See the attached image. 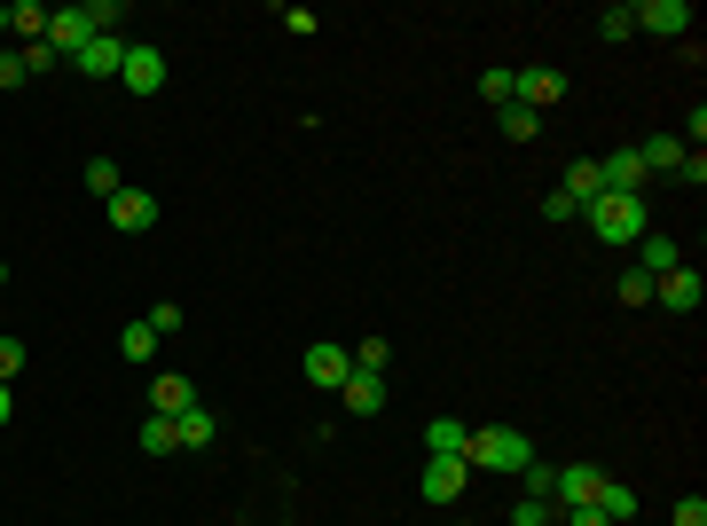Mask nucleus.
<instances>
[{
	"instance_id": "1",
	"label": "nucleus",
	"mask_w": 707,
	"mask_h": 526,
	"mask_svg": "<svg viewBox=\"0 0 707 526\" xmlns=\"http://www.w3.org/2000/svg\"><path fill=\"white\" fill-rule=\"evenodd\" d=\"M464 464H472V472H503V479H519L526 464H535V441H526L519 424H472Z\"/></svg>"
},
{
	"instance_id": "2",
	"label": "nucleus",
	"mask_w": 707,
	"mask_h": 526,
	"mask_svg": "<svg viewBox=\"0 0 707 526\" xmlns=\"http://www.w3.org/2000/svg\"><path fill=\"white\" fill-rule=\"evenodd\" d=\"M582 220H590V236H597V244H637V236L653 228L645 197H590V205H582Z\"/></svg>"
},
{
	"instance_id": "3",
	"label": "nucleus",
	"mask_w": 707,
	"mask_h": 526,
	"mask_svg": "<svg viewBox=\"0 0 707 526\" xmlns=\"http://www.w3.org/2000/svg\"><path fill=\"white\" fill-rule=\"evenodd\" d=\"M165 48H150V40H126V63H119V86H126V95H157V86H165Z\"/></svg>"
},
{
	"instance_id": "4",
	"label": "nucleus",
	"mask_w": 707,
	"mask_h": 526,
	"mask_svg": "<svg viewBox=\"0 0 707 526\" xmlns=\"http://www.w3.org/2000/svg\"><path fill=\"white\" fill-rule=\"evenodd\" d=\"M103 220H111L119 236H150V228H157V197H150V189H119V197L103 205Z\"/></svg>"
},
{
	"instance_id": "5",
	"label": "nucleus",
	"mask_w": 707,
	"mask_h": 526,
	"mask_svg": "<svg viewBox=\"0 0 707 526\" xmlns=\"http://www.w3.org/2000/svg\"><path fill=\"white\" fill-rule=\"evenodd\" d=\"M464 479H472V464H464V456H432L417 487H424V503H440V510H449V503L464 495Z\"/></svg>"
},
{
	"instance_id": "6",
	"label": "nucleus",
	"mask_w": 707,
	"mask_h": 526,
	"mask_svg": "<svg viewBox=\"0 0 707 526\" xmlns=\"http://www.w3.org/2000/svg\"><path fill=\"white\" fill-rule=\"evenodd\" d=\"M119 63H126V40H119V32H95V40L71 55V71H79V79H119Z\"/></svg>"
},
{
	"instance_id": "7",
	"label": "nucleus",
	"mask_w": 707,
	"mask_h": 526,
	"mask_svg": "<svg viewBox=\"0 0 707 526\" xmlns=\"http://www.w3.org/2000/svg\"><path fill=\"white\" fill-rule=\"evenodd\" d=\"M299 370H307L315 393H338V385L354 378V354H346V345H307V362H299Z\"/></svg>"
},
{
	"instance_id": "8",
	"label": "nucleus",
	"mask_w": 707,
	"mask_h": 526,
	"mask_svg": "<svg viewBox=\"0 0 707 526\" xmlns=\"http://www.w3.org/2000/svg\"><path fill=\"white\" fill-rule=\"evenodd\" d=\"M699 291H707V283H699L691 259H684V268H668V276H653V299H660L668 314H691V307H699Z\"/></svg>"
},
{
	"instance_id": "9",
	"label": "nucleus",
	"mask_w": 707,
	"mask_h": 526,
	"mask_svg": "<svg viewBox=\"0 0 707 526\" xmlns=\"http://www.w3.org/2000/svg\"><path fill=\"white\" fill-rule=\"evenodd\" d=\"M597 182H605V197H637V189H645V157H637V149L597 157Z\"/></svg>"
},
{
	"instance_id": "10",
	"label": "nucleus",
	"mask_w": 707,
	"mask_h": 526,
	"mask_svg": "<svg viewBox=\"0 0 707 526\" xmlns=\"http://www.w3.org/2000/svg\"><path fill=\"white\" fill-rule=\"evenodd\" d=\"M213 441H221V416H213L205 401L173 416V448H182V456H197V448H213Z\"/></svg>"
},
{
	"instance_id": "11",
	"label": "nucleus",
	"mask_w": 707,
	"mask_h": 526,
	"mask_svg": "<svg viewBox=\"0 0 707 526\" xmlns=\"http://www.w3.org/2000/svg\"><path fill=\"white\" fill-rule=\"evenodd\" d=\"M86 40H95V24H86V9H48V48H55L63 63H71V55H79Z\"/></svg>"
},
{
	"instance_id": "12",
	"label": "nucleus",
	"mask_w": 707,
	"mask_h": 526,
	"mask_svg": "<svg viewBox=\"0 0 707 526\" xmlns=\"http://www.w3.org/2000/svg\"><path fill=\"white\" fill-rule=\"evenodd\" d=\"M668 268H684V244L660 236V228H645L637 236V276H668Z\"/></svg>"
},
{
	"instance_id": "13",
	"label": "nucleus",
	"mask_w": 707,
	"mask_h": 526,
	"mask_svg": "<svg viewBox=\"0 0 707 526\" xmlns=\"http://www.w3.org/2000/svg\"><path fill=\"white\" fill-rule=\"evenodd\" d=\"M590 503H597V518H605V526H629V518H637V487H629V479H613V472L597 479V495H590Z\"/></svg>"
},
{
	"instance_id": "14",
	"label": "nucleus",
	"mask_w": 707,
	"mask_h": 526,
	"mask_svg": "<svg viewBox=\"0 0 707 526\" xmlns=\"http://www.w3.org/2000/svg\"><path fill=\"white\" fill-rule=\"evenodd\" d=\"M424 448H432V456H464V448H472V424H464V416H449V409L424 416Z\"/></svg>"
},
{
	"instance_id": "15",
	"label": "nucleus",
	"mask_w": 707,
	"mask_h": 526,
	"mask_svg": "<svg viewBox=\"0 0 707 526\" xmlns=\"http://www.w3.org/2000/svg\"><path fill=\"white\" fill-rule=\"evenodd\" d=\"M637 32L684 40V32H691V9H684V0H645V9H637Z\"/></svg>"
},
{
	"instance_id": "16",
	"label": "nucleus",
	"mask_w": 707,
	"mask_h": 526,
	"mask_svg": "<svg viewBox=\"0 0 707 526\" xmlns=\"http://www.w3.org/2000/svg\"><path fill=\"white\" fill-rule=\"evenodd\" d=\"M519 103L535 111V118H543L551 103H566V71H519Z\"/></svg>"
},
{
	"instance_id": "17",
	"label": "nucleus",
	"mask_w": 707,
	"mask_h": 526,
	"mask_svg": "<svg viewBox=\"0 0 707 526\" xmlns=\"http://www.w3.org/2000/svg\"><path fill=\"white\" fill-rule=\"evenodd\" d=\"M182 409H197V385L189 378H150V416H182Z\"/></svg>"
},
{
	"instance_id": "18",
	"label": "nucleus",
	"mask_w": 707,
	"mask_h": 526,
	"mask_svg": "<svg viewBox=\"0 0 707 526\" xmlns=\"http://www.w3.org/2000/svg\"><path fill=\"white\" fill-rule=\"evenodd\" d=\"M338 401H346V416H378V409H386V378H362V370H354V378L338 385Z\"/></svg>"
},
{
	"instance_id": "19",
	"label": "nucleus",
	"mask_w": 707,
	"mask_h": 526,
	"mask_svg": "<svg viewBox=\"0 0 707 526\" xmlns=\"http://www.w3.org/2000/svg\"><path fill=\"white\" fill-rule=\"evenodd\" d=\"M597 479H605L597 464H566V472H559V510H574V503H590V495H597Z\"/></svg>"
},
{
	"instance_id": "20",
	"label": "nucleus",
	"mask_w": 707,
	"mask_h": 526,
	"mask_svg": "<svg viewBox=\"0 0 707 526\" xmlns=\"http://www.w3.org/2000/svg\"><path fill=\"white\" fill-rule=\"evenodd\" d=\"M9 32H17L24 48H40V40H48V9H40V0H9Z\"/></svg>"
},
{
	"instance_id": "21",
	"label": "nucleus",
	"mask_w": 707,
	"mask_h": 526,
	"mask_svg": "<svg viewBox=\"0 0 707 526\" xmlns=\"http://www.w3.org/2000/svg\"><path fill=\"white\" fill-rule=\"evenodd\" d=\"M566 197H574V213H582L590 197H605V182H597V157H574V165H566Z\"/></svg>"
},
{
	"instance_id": "22",
	"label": "nucleus",
	"mask_w": 707,
	"mask_h": 526,
	"mask_svg": "<svg viewBox=\"0 0 707 526\" xmlns=\"http://www.w3.org/2000/svg\"><path fill=\"white\" fill-rule=\"evenodd\" d=\"M637 157H645V173H676L684 165V142L676 134H653V142H637Z\"/></svg>"
},
{
	"instance_id": "23",
	"label": "nucleus",
	"mask_w": 707,
	"mask_h": 526,
	"mask_svg": "<svg viewBox=\"0 0 707 526\" xmlns=\"http://www.w3.org/2000/svg\"><path fill=\"white\" fill-rule=\"evenodd\" d=\"M354 354V370L362 378H386V362H393V338H362V345H346Z\"/></svg>"
},
{
	"instance_id": "24",
	"label": "nucleus",
	"mask_w": 707,
	"mask_h": 526,
	"mask_svg": "<svg viewBox=\"0 0 707 526\" xmlns=\"http://www.w3.org/2000/svg\"><path fill=\"white\" fill-rule=\"evenodd\" d=\"M480 95H488L495 111H503V103H519V71H503V63H495V71H480Z\"/></svg>"
},
{
	"instance_id": "25",
	"label": "nucleus",
	"mask_w": 707,
	"mask_h": 526,
	"mask_svg": "<svg viewBox=\"0 0 707 526\" xmlns=\"http://www.w3.org/2000/svg\"><path fill=\"white\" fill-rule=\"evenodd\" d=\"M119 354H126V362H150V354H157V330H150V322H126V330H119Z\"/></svg>"
},
{
	"instance_id": "26",
	"label": "nucleus",
	"mask_w": 707,
	"mask_h": 526,
	"mask_svg": "<svg viewBox=\"0 0 707 526\" xmlns=\"http://www.w3.org/2000/svg\"><path fill=\"white\" fill-rule=\"evenodd\" d=\"M519 479H526V495H535V503H551V510H559V464H526Z\"/></svg>"
},
{
	"instance_id": "27",
	"label": "nucleus",
	"mask_w": 707,
	"mask_h": 526,
	"mask_svg": "<svg viewBox=\"0 0 707 526\" xmlns=\"http://www.w3.org/2000/svg\"><path fill=\"white\" fill-rule=\"evenodd\" d=\"M86 189H95V197L111 205V197H119L126 182H119V165H111V157H86Z\"/></svg>"
},
{
	"instance_id": "28",
	"label": "nucleus",
	"mask_w": 707,
	"mask_h": 526,
	"mask_svg": "<svg viewBox=\"0 0 707 526\" xmlns=\"http://www.w3.org/2000/svg\"><path fill=\"white\" fill-rule=\"evenodd\" d=\"M142 448L150 456H182V448H173V416H142Z\"/></svg>"
},
{
	"instance_id": "29",
	"label": "nucleus",
	"mask_w": 707,
	"mask_h": 526,
	"mask_svg": "<svg viewBox=\"0 0 707 526\" xmlns=\"http://www.w3.org/2000/svg\"><path fill=\"white\" fill-rule=\"evenodd\" d=\"M503 134H511V142H535V134H543V118L526 111V103H503Z\"/></svg>"
},
{
	"instance_id": "30",
	"label": "nucleus",
	"mask_w": 707,
	"mask_h": 526,
	"mask_svg": "<svg viewBox=\"0 0 707 526\" xmlns=\"http://www.w3.org/2000/svg\"><path fill=\"white\" fill-rule=\"evenodd\" d=\"M511 526H559V510L535 503V495H519V503H511Z\"/></svg>"
},
{
	"instance_id": "31",
	"label": "nucleus",
	"mask_w": 707,
	"mask_h": 526,
	"mask_svg": "<svg viewBox=\"0 0 707 526\" xmlns=\"http://www.w3.org/2000/svg\"><path fill=\"white\" fill-rule=\"evenodd\" d=\"M629 32H637V9H605L597 17V40H629Z\"/></svg>"
},
{
	"instance_id": "32",
	"label": "nucleus",
	"mask_w": 707,
	"mask_h": 526,
	"mask_svg": "<svg viewBox=\"0 0 707 526\" xmlns=\"http://www.w3.org/2000/svg\"><path fill=\"white\" fill-rule=\"evenodd\" d=\"M86 24H95V32H119L126 9H119V0H86Z\"/></svg>"
},
{
	"instance_id": "33",
	"label": "nucleus",
	"mask_w": 707,
	"mask_h": 526,
	"mask_svg": "<svg viewBox=\"0 0 707 526\" xmlns=\"http://www.w3.org/2000/svg\"><path fill=\"white\" fill-rule=\"evenodd\" d=\"M142 322H150V330H157V338H173V330H182V307H173V299H157V307H150V314H142Z\"/></svg>"
},
{
	"instance_id": "34",
	"label": "nucleus",
	"mask_w": 707,
	"mask_h": 526,
	"mask_svg": "<svg viewBox=\"0 0 707 526\" xmlns=\"http://www.w3.org/2000/svg\"><path fill=\"white\" fill-rule=\"evenodd\" d=\"M55 63H63V55H55V48H48V40H40V48H24V79H48V71H55Z\"/></svg>"
},
{
	"instance_id": "35",
	"label": "nucleus",
	"mask_w": 707,
	"mask_h": 526,
	"mask_svg": "<svg viewBox=\"0 0 707 526\" xmlns=\"http://www.w3.org/2000/svg\"><path fill=\"white\" fill-rule=\"evenodd\" d=\"M622 307H653V276L629 268V276H622Z\"/></svg>"
},
{
	"instance_id": "36",
	"label": "nucleus",
	"mask_w": 707,
	"mask_h": 526,
	"mask_svg": "<svg viewBox=\"0 0 707 526\" xmlns=\"http://www.w3.org/2000/svg\"><path fill=\"white\" fill-rule=\"evenodd\" d=\"M24 370V338H0V385H9Z\"/></svg>"
},
{
	"instance_id": "37",
	"label": "nucleus",
	"mask_w": 707,
	"mask_h": 526,
	"mask_svg": "<svg viewBox=\"0 0 707 526\" xmlns=\"http://www.w3.org/2000/svg\"><path fill=\"white\" fill-rule=\"evenodd\" d=\"M543 220H559V228H566V220H582V213H574V197H566V189H551V197H543Z\"/></svg>"
},
{
	"instance_id": "38",
	"label": "nucleus",
	"mask_w": 707,
	"mask_h": 526,
	"mask_svg": "<svg viewBox=\"0 0 707 526\" xmlns=\"http://www.w3.org/2000/svg\"><path fill=\"white\" fill-rule=\"evenodd\" d=\"M668 526H707V503H699V495H684V503L668 510Z\"/></svg>"
},
{
	"instance_id": "39",
	"label": "nucleus",
	"mask_w": 707,
	"mask_h": 526,
	"mask_svg": "<svg viewBox=\"0 0 707 526\" xmlns=\"http://www.w3.org/2000/svg\"><path fill=\"white\" fill-rule=\"evenodd\" d=\"M559 526H605V518H597V503H574V510H559Z\"/></svg>"
},
{
	"instance_id": "40",
	"label": "nucleus",
	"mask_w": 707,
	"mask_h": 526,
	"mask_svg": "<svg viewBox=\"0 0 707 526\" xmlns=\"http://www.w3.org/2000/svg\"><path fill=\"white\" fill-rule=\"evenodd\" d=\"M0 86H24V55H0Z\"/></svg>"
},
{
	"instance_id": "41",
	"label": "nucleus",
	"mask_w": 707,
	"mask_h": 526,
	"mask_svg": "<svg viewBox=\"0 0 707 526\" xmlns=\"http://www.w3.org/2000/svg\"><path fill=\"white\" fill-rule=\"evenodd\" d=\"M9 416H17V401H9V385H0V424H9Z\"/></svg>"
},
{
	"instance_id": "42",
	"label": "nucleus",
	"mask_w": 707,
	"mask_h": 526,
	"mask_svg": "<svg viewBox=\"0 0 707 526\" xmlns=\"http://www.w3.org/2000/svg\"><path fill=\"white\" fill-rule=\"evenodd\" d=\"M0 291H9V259H0Z\"/></svg>"
},
{
	"instance_id": "43",
	"label": "nucleus",
	"mask_w": 707,
	"mask_h": 526,
	"mask_svg": "<svg viewBox=\"0 0 707 526\" xmlns=\"http://www.w3.org/2000/svg\"><path fill=\"white\" fill-rule=\"evenodd\" d=\"M0 32H9V9H0Z\"/></svg>"
},
{
	"instance_id": "44",
	"label": "nucleus",
	"mask_w": 707,
	"mask_h": 526,
	"mask_svg": "<svg viewBox=\"0 0 707 526\" xmlns=\"http://www.w3.org/2000/svg\"><path fill=\"white\" fill-rule=\"evenodd\" d=\"M464 526H472V518H464Z\"/></svg>"
}]
</instances>
